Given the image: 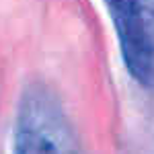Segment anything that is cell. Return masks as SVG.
Instances as JSON below:
<instances>
[{
    "instance_id": "6da1fadb",
    "label": "cell",
    "mask_w": 154,
    "mask_h": 154,
    "mask_svg": "<svg viewBox=\"0 0 154 154\" xmlns=\"http://www.w3.org/2000/svg\"><path fill=\"white\" fill-rule=\"evenodd\" d=\"M14 154H80L62 107L48 91L33 88L25 95L17 119Z\"/></svg>"
},
{
    "instance_id": "7a4b0ae2",
    "label": "cell",
    "mask_w": 154,
    "mask_h": 154,
    "mask_svg": "<svg viewBox=\"0 0 154 154\" xmlns=\"http://www.w3.org/2000/svg\"><path fill=\"white\" fill-rule=\"evenodd\" d=\"M123 64L144 88H154V0H105Z\"/></svg>"
}]
</instances>
